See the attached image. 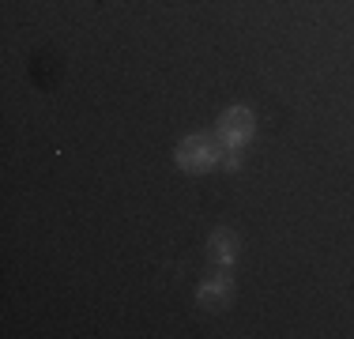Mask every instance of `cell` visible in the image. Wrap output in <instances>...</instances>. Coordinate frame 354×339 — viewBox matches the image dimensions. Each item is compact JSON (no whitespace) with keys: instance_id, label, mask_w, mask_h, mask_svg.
<instances>
[{"instance_id":"6da1fadb","label":"cell","mask_w":354,"mask_h":339,"mask_svg":"<svg viewBox=\"0 0 354 339\" xmlns=\"http://www.w3.org/2000/svg\"><path fill=\"white\" fill-rule=\"evenodd\" d=\"M177 163L196 174V170H207V166L218 163V151L204 140V136H189V140L181 143V151H177Z\"/></svg>"},{"instance_id":"7a4b0ae2","label":"cell","mask_w":354,"mask_h":339,"mask_svg":"<svg viewBox=\"0 0 354 339\" xmlns=\"http://www.w3.org/2000/svg\"><path fill=\"white\" fill-rule=\"evenodd\" d=\"M218 136H223L226 147H238L252 136V113L249 109H226L223 113V125H218Z\"/></svg>"},{"instance_id":"3957f363","label":"cell","mask_w":354,"mask_h":339,"mask_svg":"<svg viewBox=\"0 0 354 339\" xmlns=\"http://www.w3.org/2000/svg\"><path fill=\"white\" fill-rule=\"evenodd\" d=\"M226 298H230V279H226V275H218V279H212V283H204V286H200V302H204L207 309L223 305Z\"/></svg>"},{"instance_id":"277c9868","label":"cell","mask_w":354,"mask_h":339,"mask_svg":"<svg viewBox=\"0 0 354 339\" xmlns=\"http://www.w3.org/2000/svg\"><path fill=\"white\" fill-rule=\"evenodd\" d=\"M212 253L218 264H234V253H238V237H234L230 230H218L215 241H212Z\"/></svg>"}]
</instances>
